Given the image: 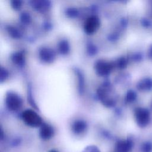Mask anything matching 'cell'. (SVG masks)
Instances as JSON below:
<instances>
[{
	"label": "cell",
	"mask_w": 152,
	"mask_h": 152,
	"mask_svg": "<svg viewBox=\"0 0 152 152\" xmlns=\"http://www.w3.org/2000/svg\"><path fill=\"white\" fill-rule=\"evenodd\" d=\"M135 118L137 125L140 127H145L150 122V112L145 108H137L135 112Z\"/></svg>",
	"instance_id": "1"
},
{
	"label": "cell",
	"mask_w": 152,
	"mask_h": 152,
	"mask_svg": "<svg viewBox=\"0 0 152 152\" xmlns=\"http://www.w3.org/2000/svg\"><path fill=\"white\" fill-rule=\"evenodd\" d=\"M23 120L27 125L31 127H37L42 124V119L40 116L31 110H28L23 113Z\"/></svg>",
	"instance_id": "2"
},
{
	"label": "cell",
	"mask_w": 152,
	"mask_h": 152,
	"mask_svg": "<svg viewBox=\"0 0 152 152\" xmlns=\"http://www.w3.org/2000/svg\"><path fill=\"white\" fill-rule=\"evenodd\" d=\"M133 147V142L131 139L118 141L115 146L114 152H131Z\"/></svg>",
	"instance_id": "3"
},
{
	"label": "cell",
	"mask_w": 152,
	"mask_h": 152,
	"mask_svg": "<svg viewBox=\"0 0 152 152\" xmlns=\"http://www.w3.org/2000/svg\"><path fill=\"white\" fill-rule=\"evenodd\" d=\"M53 128L49 125L44 124L40 128V137L42 139L47 140L51 138L53 135Z\"/></svg>",
	"instance_id": "4"
},
{
	"label": "cell",
	"mask_w": 152,
	"mask_h": 152,
	"mask_svg": "<svg viewBox=\"0 0 152 152\" xmlns=\"http://www.w3.org/2000/svg\"><path fill=\"white\" fill-rule=\"evenodd\" d=\"M138 90L143 91H148L152 90V78L146 77L139 81L137 84Z\"/></svg>",
	"instance_id": "5"
},
{
	"label": "cell",
	"mask_w": 152,
	"mask_h": 152,
	"mask_svg": "<svg viewBox=\"0 0 152 152\" xmlns=\"http://www.w3.org/2000/svg\"><path fill=\"white\" fill-rule=\"evenodd\" d=\"M86 125L82 121L76 122L72 126L73 131L77 134H80L83 133L86 130Z\"/></svg>",
	"instance_id": "6"
},
{
	"label": "cell",
	"mask_w": 152,
	"mask_h": 152,
	"mask_svg": "<svg viewBox=\"0 0 152 152\" xmlns=\"http://www.w3.org/2000/svg\"><path fill=\"white\" fill-rule=\"evenodd\" d=\"M98 26V20L96 18H90L87 22L86 30L88 32H93Z\"/></svg>",
	"instance_id": "7"
},
{
	"label": "cell",
	"mask_w": 152,
	"mask_h": 152,
	"mask_svg": "<svg viewBox=\"0 0 152 152\" xmlns=\"http://www.w3.org/2000/svg\"><path fill=\"white\" fill-rule=\"evenodd\" d=\"M142 152H151L152 151V143L147 141L142 144L141 146Z\"/></svg>",
	"instance_id": "8"
},
{
	"label": "cell",
	"mask_w": 152,
	"mask_h": 152,
	"mask_svg": "<svg viewBox=\"0 0 152 152\" xmlns=\"http://www.w3.org/2000/svg\"><path fill=\"white\" fill-rule=\"evenodd\" d=\"M82 152H100V150L95 145H88L86 147Z\"/></svg>",
	"instance_id": "9"
},
{
	"label": "cell",
	"mask_w": 152,
	"mask_h": 152,
	"mask_svg": "<svg viewBox=\"0 0 152 152\" xmlns=\"http://www.w3.org/2000/svg\"><path fill=\"white\" fill-rule=\"evenodd\" d=\"M136 99V93L133 91H130L127 94V99L129 102L134 101Z\"/></svg>",
	"instance_id": "10"
},
{
	"label": "cell",
	"mask_w": 152,
	"mask_h": 152,
	"mask_svg": "<svg viewBox=\"0 0 152 152\" xmlns=\"http://www.w3.org/2000/svg\"><path fill=\"white\" fill-rule=\"evenodd\" d=\"M148 56L150 59H152V45H150V46L148 48Z\"/></svg>",
	"instance_id": "11"
},
{
	"label": "cell",
	"mask_w": 152,
	"mask_h": 152,
	"mask_svg": "<svg viewBox=\"0 0 152 152\" xmlns=\"http://www.w3.org/2000/svg\"><path fill=\"white\" fill-rule=\"evenodd\" d=\"M49 152H58V151L57 150H51Z\"/></svg>",
	"instance_id": "12"
}]
</instances>
